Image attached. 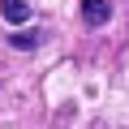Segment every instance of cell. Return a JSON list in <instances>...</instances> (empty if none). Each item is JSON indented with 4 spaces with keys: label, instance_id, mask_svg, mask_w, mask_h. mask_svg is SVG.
<instances>
[{
    "label": "cell",
    "instance_id": "1",
    "mask_svg": "<svg viewBox=\"0 0 129 129\" xmlns=\"http://www.w3.org/2000/svg\"><path fill=\"white\" fill-rule=\"evenodd\" d=\"M112 17V5H108V0H82V22L86 26H103Z\"/></svg>",
    "mask_w": 129,
    "mask_h": 129
},
{
    "label": "cell",
    "instance_id": "2",
    "mask_svg": "<svg viewBox=\"0 0 129 129\" xmlns=\"http://www.w3.org/2000/svg\"><path fill=\"white\" fill-rule=\"evenodd\" d=\"M0 13H5V22H26L30 17V5H26V0H0Z\"/></svg>",
    "mask_w": 129,
    "mask_h": 129
},
{
    "label": "cell",
    "instance_id": "3",
    "mask_svg": "<svg viewBox=\"0 0 129 129\" xmlns=\"http://www.w3.org/2000/svg\"><path fill=\"white\" fill-rule=\"evenodd\" d=\"M9 43H13V47H35V43H39V35H35V30H26V35H13Z\"/></svg>",
    "mask_w": 129,
    "mask_h": 129
}]
</instances>
